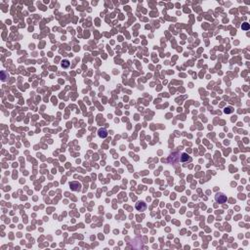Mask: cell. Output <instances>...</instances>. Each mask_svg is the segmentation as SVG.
I'll use <instances>...</instances> for the list:
<instances>
[{"label":"cell","instance_id":"7a4b0ae2","mask_svg":"<svg viewBox=\"0 0 250 250\" xmlns=\"http://www.w3.org/2000/svg\"><path fill=\"white\" fill-rule=\"evenodd\" d=\"M69 187L71 188V190L72 191H74V192H77V191H80L81 190V184L79 182H77V181H74V182H71L69 184Z\"/></svg>","mask_w":250,"mask_h":250},{"label":"cell","instance_id":"277c9868","mask_svg":"<svg viewBox=\"0 0 250 250\" xmlns=\"http://www.w3.org/2000/svg\"><path fill=\"white\" fill-rule=\"evenodd\" d=\"M98 135L100 138H106V137H108V131L105 129V128H102V129H100L99 131H98Z\"/></svg>","mask_w":250,"mask_h":250},{"label":"cell","instance_id":"6da1fadb","mask_svg":"<svg viewBox=\"0 0 250 250\" xmlns=\"http://www.w3.org/2000/svg\"><path fill=\"white\" fill-rule=\"evenodd\" d=\"M215 199H216V201L218 203L223 204V203H225V202L227 201V195H225L224 193H218L216 195H215Z\"/></svg>","mask_w":250,"mask_h":250},{"label":"cell","instance_id":"8992f818","mask_svg":"<svg viewBox=\"0 0 250 250\" xmlns=\"http://www.w3.org/2000/svg\"><path fill=\"white\" fill-rule=\"evenodd\" d=\"M68 66H69V63H68V61H67V60H65V61H63V63H62V67L63 68H68Z\"/></svg>","mask_w":250,"mask_h":250},{"label":"cell","instance_id":"52a82bcc","mask_svg":"<svg viewBox=\"0 0 250 250\" xmlns=\"http://www.w3.org/2000/svg\"><path fill=\"white\" fill-rule=\"evenodd\" d=\"M248 28H249V24L248 23H242V29L247 30Z\"/></svg>","mask_w":250,"mask_h":250},{"label":"cell","instance_id":"5b68a950","mask_svg":"<svg viewBox=\"0 0 250 250\" xmlns=\"http://www.w3.org/2000/svg\"><path fill=\"white\" fill-rule=\"evenodd\" d=\"M192 158H191V156L188 154V153H182L181 154V161L182 162H187V161H191Z\"/></svg>","mask_w":250,"mask_h":250},{"label":"cell","instance_id":"3957f363","mask_svg":"<svg viewBox=\"0 0 250 250\" xmlns=\"http://www.w3.org/2000/svg\"><path fill=\"white\" fill-rule=\"evenodd\" d=\"M136 209L138 211H145L147 209V204L145 201H138L136 203Z\"/></svg>","mask_w":250,"mask_h":250}]
</instances>
